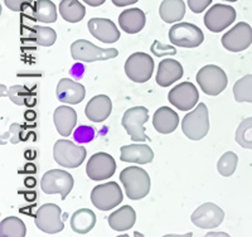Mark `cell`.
Masks as SVG:
<instances>
[{
  "instance_id": "cb8c5ba5",
  "label": "cell",
  "mask_w": 252,
  "mask_h": 237,
  "mask_svg": "<svg viewBox=\"0 0 252 237\" xmlns=\"http://www.w3.org/2000/svg\"><path fill=\"white\" fill-rule=\"evenodd\" d=\"M53 123L60 135L67 137L72 134L77 123V114L75 109L68 106H58L53 112Z\"/></svg>"
},
{
  "instance_id": "836d02e7",
  "label": "cell",
  "mask_w": 252,
  "mask_h": 237,
  "mask_svg": "<svg viewBox=\"0 0 252 237\" xmlns=\"http://www.w3.org/2000/svg\"><path fill=\"white\" fill-rule=\"evenodd\" d=\"M238 164V157L233 152L224 153L217 163V170L222 177H231L236 171Z\"/></svg>"
},
{
  "instance_id": "f35d334b",
  "label": "cell",
  "mask_w": 252,
  "mask_h": 237,
  "mask_svg": "<svg viewBox=\"0 0 252 237\" xmlns=\"http://www.w3.org/2000/svg\"><path fill=\"white\" fill-rule=\"evenodd\" d=\"M212 3V0H188V6L195 14L204 12L207 6Z\"/></svg>"
},
{
  "instance_id": "5bb4252c",
  "label": "cell",
  "mask_w": 252,
  "mask_h": 237,
  "mask_svg": "<svg viewBox=\"0 0 252 237\" xmlns=\"http://www.w3.org/2000/svg\"><path fill=\"white\" fill-rule=\"evenodd\" d=\"M192 223L198 229L212 230L218 227L224 220L223 209L212 202L203 203L192 213Z\"/></svg>"
},
{
  "instance_id": "8992f818",
  "label": "cell",
  "mask_w": 252,
  "mask_h": 237,
  "mask_svg": "<svg viewBox=\"0 0 252 237\" xmlns=\"http://www.w3.org/2000/svg\"><path fill=\"white\" fill-rule=\"evenodd\" d=\"M75 180L72 178L68 171L62 170V169H53V170L47 171L42 177L40 187L42 191L46 195H61V200L64 201L67 196L71 193L73 188Z\"/></svg>"
},
{
  "instance_id": "9c48e42d",
  "label": "cell",
  "mask_w": 252,
  "mask_h": 237,
  "mask_svg": "<svg viewBox=\"0 0 252 237\" xmlns=\"http://www.w3.org/2000/svg\"><path fill=\"white\" fill-rule=\"evenodd\" d=\"M124 200L123 191L116 182H107L96 186L91 192V202L100 211H110Z\"/></svg>"
},
{
  "instance_id": "f546056e",
  "label": "cell",
  "mask_w": 252,
  "mask_h": 237,
  "mask_svg": "<svg viewBox=\"0 0 252 237\" xmlns=\"http://www.w3.org/2000/svg\"><path fill=\"white\" fill-rule=\"evenodd\" d=\"M27 227L20 218L9 216L0 222V236L1 237H24Z\"/></svg>"
},
{
  "instance_id": "ac0fdd59",
  "label": "cell",
  "mask_w": 252,
  "mask_h": 237,
  "mask_svg": "<svg viewBox=\"0 0 252 237\" xmlns=\"http://www.w3.org/2000/svg\"><path fill=\"white\" fill-rule=\"evenodd\" d=\"M57 99L61 102L69 103V105H76V103L82 102L85 96H86V89L81 83L71 80V78H62L58 82Z\"/></svg>"
},
{
  "instance_id": "7402d4cb",
  "label": "cell",
  "mask_w": 252,
  "mask_h": 237,
  "mask_svg": "<svg viewBox=\"0 0 252 237\" xmlns=\"http://www.w3.org/2000/svg\"><path fill=\"white\" fill-rule=\"evenodd\" d=\"M145 13L139 8L126 9L119 15V26L127 34H136L145 27Z\"/></svg>"
},
{
  "instance_id": "1f68e13d",
  "label": "cell",
  "mask_w": 252,
  "mask_h": 237,
  "mask_svg": "<svg viewBox=\"0 0 252 237\" xmlns=\"http://www.w3.org/2000/svg\"><path fill=\"white\" fill-rule=\"evenodd\" d=\"M233 96L237 102L252 103V74H246L233 85Z\"/></svg>"
},
{
  "instance_id": "30bf717a",
  "label": "cell",
  "mask_w": 252,
  "mask_h": 237,
  "mask_svg": "<svg viewBox=\"0 0 252 237\" xmlns=\"http://www.w3.org/2000/svg\"><path fill=\"white\" fill-rule=\"evenodd\" d=\"M169 40L182 48H197L203 43L204 34L201 28L192 23H177L170 28Z\"/></svg>"
},
{
  "instance_id": "4316f807",
  "label": "cell",
  "mask_w": 252,
  "mask_h": 237,
  "mask_svg": "<svg viewBox=\"0 0 252 237\" xmlns=\"http://www.w3.org/2000/svg\"><path fill=\"white\" fill-rule=\"evenodd\" d=\"M96 225V214L89 208L77 209L71 217V229L80 235H86Z\"/></svg>"
},
{
  "instance_id": "3957f363",
  "label": "cell",
  "mask_w": 252,
  "mask_h": 237,
  "mask_svg": "<svg viewBox=\"0 0 252 237\" xmlns=\"http://www.w3.org/2000/svg\"><path fill=\"white\" fill-rule=\"evenodd\" d=\"M86 155V148L69 140H57L53 146V158L63 168H77L85 162Z\"/></svg>"
},
{
  "instance_id": "484cf974",
  "label": "cell",
  "mask_w": 252,
  "mask_h": 237,
  "mask_svg": "<svg viewBox=\"0 0 252 237\" xmlns=\"http://www.w3.org/2000/svg\"><path fill=\"white\" fill-rule=\"evenodd\" d=\"M159 15L165 23L181 22L186 15V3L183 0H163L159 6Z\"/></svg>"
},
{
  "instance_id": "603a6c76",
  "label": "cell",
  "mask_w": 252,
  "mask_h": 237,
  "mask_svg": "<svg viewBox=\"0 0 252 237\" xmlns=\"http://www.w3.org/2000/svg\"><path fill=\"white\" fill-rule=\"evenodd\" d=\"M153 125L160 134H170L179 125V115L170 107L161 106L153 116Z\"/></svg>"
},
{
  "instance_id": "4fadbf2b",
  "label": "cell",
  "mask_w": 252,
  "mask_h": 237,
  "mask_svg": "<svg viewBox=\"0 0 252 237\" xmlns=\"http://www.w3.org/2000/svg\"><path fill=\"white\" fill-rule=\"evenodd\" d=\"M222 46L229 52H242L249 48L252 43V28L250 24L240 22L232 29L223 34Z\"/></svg>"
},
{
  "instance_id": "74e56055",
  "label": "cell",
  "mask_w": 252,
  "mask_h": 237,
  "mask_svg": "<svg viewBox=\"0 0 252 237\" xmlns=\"http://www.w3.org/2000/svg\"><path fill=\"white\" fill-rule=\"evenodd\" d=\"M4 4L13 12H23L33 4V0H4Z\"/></svg>"
},
{
  "instance_id": "ffe728a7",
  "label": "cell",
  "mask_w": 252,
  "mask_h": 237,
  "mask_svg": "<svg viewBox=\"0 0 252 237\" xmlns=\"http://www.w3.org/2000/svg\"><path fill=\"white\" fill-rule=\"evenodd\" d=\"M112 111L111 99L107 95H97L87 102L85 114L89 120L94 123H102Z\"/></svg>"
},
{
  "instance_id": "d6986e66",
  "label": "cell",
  "mask_w": 252,
  "mask_h": 237,
  "mask_svg": "<svg viewBox=\"0 0 252 237\" xmlns=\"http://www.w3.org/2000/svg\"><path fill=\"white\" fill-rule=\"evenodd\" d=\"M183 73L184 71L181 63L173 58H166L159 63L155 78L160 87H169L178 80H181L183 77Z\"/></svg>"
},
{
  "instance_id": "b9f144b4",
  "label": "cell",
  "mask_w": 252,
  "mask_h": 237,
  "mask_svg": "<svg viewBox=\"0 0 252 237\" xmlns=\"http://www.w3.org/2000/svg\"><path fill=\"white\" fill-rule=\"evenodd\" d=\"M224 1H229V3H235V1H237V0H224Z\"/></svg>"
},
{
  "instance_id": "ba28073f",
  "label": "cell",
  "mask_w": 252,
  "mask_h": 237,
  "mask_svg": "<svg viewBox=\"0 0 252 237\" xmlns=\"http://www.w3.org/2000/svg\"><path fill=\"white\" fill-rule=\"evenodd\" d=\"M154 72V60L144 52H135L125 62L126 76L136 83L149 81Z\"/></svg>"
},
{
  "instance_id": "d4e9b609",
  "label": "cell",
  "mask_w": 252,
  "mask_h": 237,
  "mask_svg": "<svg viewBox=\"0 0 252 237\" xmlns=\"http://www.w3.org/2000/svg\"><path fill=\"white\" fill-rule=\"evenodd\" d=\"M109 225L114 231L124 232L132 229L136 222V212L131 206H123L109 216Z\"/></svg>"
},
{
  "instance_id": "83f0119b",
  "label": "cell",
  "mask_w": 252,
  "mask_h": 237,
  "mask_svg": "<svg viewBox=\"0 0 252 237\" xmlns=\"http://www.w3.org/2000/svg\"><path fill=\"white\" fill-rule=\"evenodd\" d=\"M60 13L68 23H78L86 15V8L78 0H61Z\"/></svg>"
},
{
  "instance_id": "8fae6325",
  "label": "cell",
  "mask_w": 252,
  "mask_h": 237,
  "mask_svg": "<svg viewBox=\"0 0 252 237\" xmlns=\"http://www.w3.org/2000/svg\"><path fill=\"white\" fill-rule=\"evenodd\" d=\"M61 214H62V209L57 204L46 203L35 212V226L40 231L46 232V234H58L64 229V222L61 218Z\"/></svg>"
},
{
  "instance_id": "5b68a950",
  "label": "cell",
  "mask_w": 252,
  "mask_h": 237,
  "mask_svg": "<svg viewBox=\"0 0 252 237\" xmlns=\"http://www.w3.org/2000/svg\"><path fill=\"white\" fill-rule=\"evenodd\" d=\"M71 56L80 62H96L118 57L116 48H100L86 39H78L71 44Z\"/></svg>"
},
{
  "instance_id": "2e32d148",
  "label": "cell",
  "mask_w": 252,
  "mask_h": 237,
  "mask_svg": "<svg viewBox=\"0 0 252 237\" xmlns=\"http://www.w3.org/2000/svg\"><path fill=\"white\" fill-rule=\"evenodd\" d=\"M116 171V162L107 153H96L87 162L86 173L91 180H103L111 178Z\"/></svg>"
},
{
  "instance_id": "e575fe53",
  "label": "cell",
  "mask_w": 252,
  "mask_h": 237,
  "mask_svg": "<svg viewBox=\"0 0 252 237\" xmlns=\"http://www.w3.org/2000/svg\"><path fill=\"white\" fill-rule=\"evenodd\" d=\"M8 98L13 101L17 105H32V102H29L31 100H34V96L32 95V92L28 89H26L24 86L15 85L9 87L8 91H6Z\"/></svg>"
},
{
  "instance_id": "8d00e7d4",
  "label": "cell",
  "mask_w": 252,
  "mask_h": 237,
  "mask_svg": "<svg viewBox=\"0 0 252 237\" xmlns=\"http://www.w3.org/2000/svg\"><path fill=\"white\" fill-rule=\"evenodd\" d=\"M152 49V53L157 57H168V56H175L177 55V49L172 46H168V44H161L159 40H154L150 47Z\"/></svg>"
},
{
  "instance_id": "60d3db41",
  "label": "cell",
  "mask_w": 252,
  "mask_h": 237,
  "mask_svg": "<svg viewBox=\"0 0 252 237\" xmlns=\"http://www.w3.org/2000/svg\"><path fill=\"white\" fill-rule=\"evenodd\" d=\"M82 1H85V3H86L87 5L94 6V8H96V6L102 5V4L105 3L106 0H82Z\"/></svg>"
},
{
  "instance_id": "7c38bea8",
  "label": "cell",
  "mask_w": 252,
  "mask_h": 237,
  "mask_svg": "<svg viewBox=\"0 0 252 237\" xmlns=\"http://www.w3.org/2000/svg\"><path fill=\"white\" fill-rule=\"evenodd\" d=\"M236 20V10L233 6L226 4H215L207 10L204 15V26L213 33L224 31Z\"/></svg>"
},
{
  "instance_id": "ab89813d",
  "label": "cell",
  "mask_w": 252,
  "mask_h": 237,
  "mask_svg": "<svg viewBox=\"0 0 252 237\" xmlns=\"http://www.w3.org/2000/svg\"><path fill=\"white\" fill-rule=\"evenodd\" d=\"M112 4L116 6H129V5H132V4L138 3L139 0H111Z\"/></svg>"
},
{
  "instance_id": "7a4b0ae2",
  "label": "cell",
  "mask_w": 252,
  "mask_h": 237,
  "mask_svg": "<svg viewBox=\"0 0 252 237\" xmlns=\"http://www.w3.org/2000/svg\"><path fill=\"white\" fill-rule=\"evenodd\" d=\"M183 134L190 140H201L209 132L208 107L206 103H198L192 112L187 114L182 121Z\"/></svg>"
},
{
  "instance_id": "52a82bcc",
  "label": "cell",
  "mask_w": 252,
  "mask_h": 237,
  "mask_svg": "<svg viewBox=\"0 0 252 237\" xmlns=\"http://www.w3.org/2000/svg\"><path fill=\"white\" fill-rule=\"evenodd\" d=\"M148 120H149L148 109L144 106H135V107L126 110L123 116V120H121V125L134 143L145 141L148 136L145 134L144 124Z\"/></svg>"
},
{
  "instance_id": "f1b7e54d",
  "label": "cell",
  "mask_w": 252,
  "mask_h": 237,
  "mask_svg": "<svg viewBox=\"0 0 252 237\" xmlns=\"http://www.w3.org/2000/svg\"><path fill=\"white\" fill-rule=\"evenodd\" d=\"M33 17L40 23H55L57 20V8L51 0H37L33 4Z\"/></svg>"
},
{
  "instance_id": "4dcf8cb0",
  "label": "cell",
  "mask_w": 252,
  "mask_h": 237,
  "mask_svg": "<svg viewBox=\"0 0 252 237\" xmlns=\"http://www.w3.org/2000/svg\"><path fill=\"white\" fill-rule=\"evenodd\" d=\"M29 39L38 46L51 47L57 40V33H56L55 29L49 28V27L34 26L31 29Z\"/></svg>"
},
{
  "instance_id": "d590c367",
  "label": "cell",
  "mask_w": 252,
  "mask_h": 237,
  "mask_svg": "<svg viewBox=\"0 0 252 237\" xmlns=\"http://www.w3.org/2000/svg\"><path fill=\"white\" fill-rule=\"evenodd\" d=\"M94 129L89 125H82L80 128L76 129V132L73 133V137H75L76 143L85 144L92 141L94 137Z\"/></svg>"
},
{
  "instance_id": "44dd1931",
  "label": "cell",
  "mask_w": 252,
  "mask_h": 237,
  "mask_svg": "<svg viewBox=\"0 0 252 237\" xmlns=\"http://www.w3.org/2000/svg\"><path fill=\"white\" fill-rule=\"evenodd\" d=\"M120 159L135 164H149L154 159V152L146 144H130L120 149Z\"/></svg>"
},
{
  "instance_id": "6da1fadb",
  "label": "cell",
  "mask_w": 252,
  "mask_h": 237,
  "mask_svg": "<svg viewBox=\"0 0 252 237\" xmlns=\"http://www.w3.org/2000/svg\"><path fill=\"white\" fill-rule=\"evenodd\" d=\"M120 180L125 188L126 197L132 201L143 200L150 191V177L139 167H127L120 173Z\"/></svg>"
},
{
  "instance_id": "277c9868",
  "label": "cell",
  "mask_w": 252,
  "mask_h": 237,
  "mask_svg": "<svg viewBox=\"0 0 252 237\" xmlns=\"http://www.w3.org/2000/svg\"><path fill=\"white\" fill-rule=\"evenodd\" d=\"M195 78L202 91L209 96H217L220 92H223L228 83L226 72L216 65H207L202 67Z\"/></svg>"
},
{
  "instance_id": "9a60e30c",
  "label": "cell",
  "mask_w": 252,
  "mask_h": 237,
  "mask_svg": "<svg viewBox=\"0 0 252 237\" xmlns=\"http://www.w3.org/2000/svg\"><path fill=\"white\" fill-rule=\"evenodd\" d=\"M168 100L181 111H188L197 105L199 92L192 82H182L170 90Z\"/></svg>"
},
{
  "instance_id": "d6a6232c",
  "label": "cell",
  "mask_w": 252,
  "mask_h": 237,
  "mask_svg": "<svg viewBox=\"0 0 252 237\" xmlns=\"http://www.w3.org/2000/svg\"><path fill=\"white\" fill-rule=\"evenodd\" d=\"M235 140L240 146L252 150V117L241 121L236 130Z\"/></svg>"
},
{
  "instance_id": "e0dca14e",
  "label": "cell",
  "mask_w": 252,
  "mask_h": 237,
  "mask_svg": "<svg viewBox=\"0 0 252 237\" xmlns=\"http://www.w3.org/2000/svg\"><path fill=\"white\" fill-rule=\"evenodd\" d=\"M87 27L90 33L102 43L112 44L120 39V32L116 24L106 18H92L89 20Z\"/></svg>"
}]
</instances>
